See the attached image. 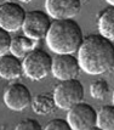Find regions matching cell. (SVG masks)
<instances>
[{"label":"cell","instance_id":"1","mask_svg":"<svg viewBox=\"0 0 114 130\" xmlns=\"http://www.w3.org/2000/svg\"><path fill=\"white\" fill-rule=\"evenodd\" d=\"M80 69L90 75H100L114 67V43L101 34H91L84 38L79 50Z\"/></svg>","mask_w":114,"mask_h":130},{"label":"cell","instance_id":"2","mask_svg":"<svg viewBox=\"0 0 114 130\" xmlns=\"http://www.w3.org/2000/svg\"><path fill=\"white\" fill-rule=\"evenodd\" d=\"M47 47L56 55H73L78 52L84 40L79 23L73 18L55 20L45 37Z\"/></svg>","mask_w":114,"mask_h":130},{"label":"cell","instance_id":"3","mask_svg":"<svg viewBox=\"0 0 114 130\" xmlns=\"http://www.w3.org/2000/svg\"><path fill=\"white\" fill-rule=\"evenodd\" d=\"M52 96L60 109L69 111L75 105H78L84 99V86L81 82L77 79L62 80L53 88Z\"/></svg>","mask_w":114,"mask_h":130},{"label":"cell","instance_id":"4","mask_svg":"<svg viewBox=\"0 0 114 130\" xmlns=\"http://www.w3.org/2000/svg\"><path fill=\"white\" fill-rule=\"evenodd\" d=\"M23 73L32 80H41L51 72L52 57L43 49H34L23 58Z\"/></svg>","mask_w":114,"mask_h":130},{"label":"cell","instance_id":"5","mask_svg":"<svg viewBox=\"0 0 114 130\" xmlns=\"http://www.w3.org/2000/svg\"><path fill=\"white\" fill-rule=\"evenodd\" d=\"M51 17L41 10H32L26 13L22 29L26 37L33 40L44 39L51 27Z\"/></svg>","mask_w":114,"mask_h":130},{"label":"cell","instance_id":"6","mask_svg":"<svg viewBox=\"0 0 114 130\" xmlns=\"http://www.w3.org/2000/svg\"><path fill=\"white\" fill-rule=\"evenodd\" d=\"M67 122L73 130H89L97 123V112L91 105L80 102L67 113Z\"/></svg>","mask_w":114,"mask_h":130},{"label":"cell","instance_id":"7","mask_svg":"<svg viewBox=\"0 0 114 130\" xmlns=\"http://www.w3.org/2000/svg\"><path fill=\"white\" fill-rule=\"evenodd\" d=\"M30 90L22 83H11L4 91V103L6 107L15 112H22L32 105Z\"/></svg>","mask_w":114,"mask_h":130},{"label":"cell","instance_id":"8","mask_svg":"<svg viewBox=\"0 0 114 130\" xmlns=\"http://www.w3.org/2000/svg\"><path fill=\"white\" fill-rule=\"evenodd\" d=\"M26 13L27 12L21 4L13 1L6 3L0 6V27L9 33L17 32L22 28Z\"/></svg>","mask_w":114,"mask_h":130},{"label":"cell","instance_id":"9","mask_svg":"<svg viewBox=\"0 0 114 130\" xmlns=\"http://www.w3.org/2000/svg\"><path fill=\"white\" fill-rule=\"evenodd\" d=\"M80 71L78 57L74 55H56L52 58L51 73L60 82L75 79Z\"/></svg>","mask_w":114,"mask_h":130},{"label":"cell","instance_id":"10","mask_svg":"<svg viewBox=\"0 0 114 130\" xmlns=\"http://www.w3.org/2000/svg\"><path fill=\"white\" fill-rule=\"evenodd\" d=\"M46 13L55 20L75 17L81 10V0H45Z\"/></svg>","mask_w":114,"mask_h":130},{"label":"cell","instance_id":"11","mask_svg":"<svg viewBox=\"0 0 114 130\" xmlns=\"http://www.w3.org/2000/svg\"><path fill=\"white\" fill-rule=\"evenodd\" d=\"M23 64L18 57L6 54L0 57V77L7 80L18 79L23 75Z\"/></svg>","mask_w":114,"mask_h":130},{"label":"cell","instance_id":"12","mask_svg":"<svg viewBox=\"0 0 114 130\" xmlns=\"http://www.w3.org/2000/svg\"><path fill=\"white\" fill-rule=\"evenodd\" d=\"M97 28L100 34L114 43V6L103 9L97 17Z\"/></svg>","mask_w":114,"mask_h":130},{"label":"cell","instance_id":"13","mask_svg":"<svg viewBox=\"0 0 114 130\" xmlns=\"http://www.w3.org/2000/svg\"><path fill=\"white\" fill-rule=\"evenodd\" d=\"M36 44H38L36 40L30 39L26 35H16L12 38L10 54H12L13 56L18 57V58H21V57L24 58L32 50L36 49Z\"/></svg>","mask_w":114,"mask_h":130},{"label":"cell","instance_id":"14","mask_svg":"<svg viewBox=\"0 0 114 130\" xmlns=\"http://www.w3.org/2000/svg\"><path fill=\"white\" fill-rule=\"evenodd\" d=\"M32 108L36 114L46 116L51 113L56 108V103L53 100V96L50 94H39L33 97L32 100Z\"/></svg>","mask_w":114,"mask_h":130},{"label":"cell","instance_id":"15","mask_svg":"<svg viewBox=\"0 0 114 130\" xmlns=\"http://www.w3.org/2000/svg\"><path fill=\"white\" fill-rule=\"evenodd\" d=\"M96 125L102 130H114V106L106 105L97 112Z\"/></svg>","mask_w":114,"mask_h":130},{"label":"cell","instance_id":"16","mask_svg":"<svg viewBox=\"0 0 114 130\" xmlns=\"http://www.w3.org/2000/svg\"><path fill=\"white\" fill-rule=\"evenodd\" d=\"M109 92V85L106 79H97L90 85V94L96 100H103Z\"/></svg>","mask_w":114,"mask_h":130},{"label":"cell","instance_id":"17","mask_svg":"<svg viewBox=\"0 0 114 130\" xmlns=\"http://www.w3.org/2000/svg\"><path fill=\"white\" fill-rule=\"evenodd\" d=\"M11 41L12 37L10 35V33L0 27V57L10 52Z\"/></svg>","mask_w":114,"mask_h":130},{"label":"cell","instance_id":"18","mask_svg":"<svg viewBox=\"0 0 114 130\" xmlns=\"http://www.w3.org/2000/svg\"><path fill=\"white\" fill-rule=\"evenodd\" d=\"M15 130H44V128L38 120L33 118H26L15 126Z\"/></svg>","mask_w":114,"mask_h":130},{"label":"cell","instance_id":"19","mask_svg":"<svg viewBox=\"0 0 114 130\" xmlns=\"http://www.w3.org/2000/svg\"><path fill=\"white\" fill-rule=\"evenodd\" d=\"M44 130H73V129L67 122V119L55 118L46 124Z\"/></svg>","mask_w":114,"mask_h":130},{"label":"cell","instance_id":"20","mask_svg":"<svg viewBox=\"0 0 114 130\" xmlns=\"http://www.w3.org/2000/svg\"><path fill=\"white\" fill-rule=\"evenodd\" d=\"M106 3L109 4V6H114V0H106Z\"/></svg>","mask_w":114,"mask_h":130},{"label":"cell","instance_id":"21","mask_svg":"<svg viewBox=\"0 0 114 130\" xmlns=\"http://www.w3.org/2000/svg\"><path fill=\"white\" fill-rule=\"evenodd\" d=\"M9 1H11V0H0V6H3L4 4H6V3H9Z\"/></svg>","mask_w":114,"mask_h":130},{"label":"cell","instance_id":"22","mask_svg":"<svg viewBox=\"0 0 114 130\" xmlns=\"http://www.w3.org/2000/svg\"><path fill=\"white\" fill-rule=\"evenodd\" d=\"M89 130H102V129H101V128H98L97 125H95V126H92V128H90Z\"/></svg>","mask_w":114,"mask_h":130},{"label":"cell","instance_id":"23","mask_svg":"<svg viewBox=\"0 0 114 130\" xmlns=\"http://www.w3.org/2000/svg\"><path fill=\"white\" fill-rule=\"evenodd\" d=\"M18 1H21V3H30L32 0H18Z\"/></svg>","mask_w":114,"mask_h":130},{"label":"cell","instance_id":"24","mask_svg":"<svg viewBox=\"0 0 114 130\" xmlns=\"http://www.w3.org/2000/svg\"><path fill=\"white\" fill-rule=\"evenodd\" d=\"M112 102H113V106H114V91H113V95H112Z\"/></svg>","mask_w":114,"mask_h":130}]
</instances>
